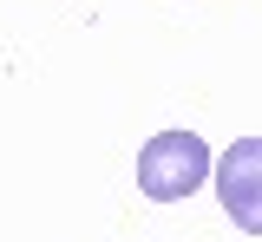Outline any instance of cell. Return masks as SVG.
I'll list each match as a JSON object with an SVG mask.
<instances>
[{
  "label": "cell",
  "instance_id": "cell-1",
  "mask_svg": "<svg viewBox=\"0 0 262 242\" xmlns=\"http://www.w3.org/2000/svg\"><path fill=\"white\" fill-rule=\"evenodd\" d=\"M203 177H210V144L196 131H158L138 151V190L151 203H184Z\"/></svg>",
  "mask_w": 262,
  "mask_h": 242
},
{
  "label": "cell",
  "instance_id": "cell-2",
  "mask_svg": "<svg viewBox=\"0 0 262 242\" xmlns=\"http://www.w3.org/2000/svg\"><path fill=\"white\" fill-rule=\"evenodd\" d=\"M216 183H223V209L236 216V229L243 236H262V144L243 138L216 164Z\"/></svg>",
  "mask_w": 262,
  "mask_h": 242
}]
</instances>
